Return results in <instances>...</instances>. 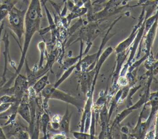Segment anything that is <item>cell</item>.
Returning a JSON list of instances; mask_svg holds the SVG:
<instances>
[{
    "label": "cell",
    "instance_id": "cell-1",
    "mask_svg": "<svg viewBox=\"0 0 158 139\" xmlns=\"http://www.w3.org/2000/svg\"><path fill=\"white\" fill-rule=\"evenodd\" d=\"M41 18L42 10L41 0H30L25 13L24 42L23 47L21 49L22 55L20 62L17 68L15 69L14 76L3 85V87H8L13 81H14L16 76L20 73L24 62L26 60V55L32 38L35 33L40 30Z\"/></svg>",
    "mask_w": 158,
    "mask_h": 139
},
{
    "label": "cell",
    "instance_id": "cell-5",
    "mask_svg": "<svg viewBox=\"0 0 158 139\" xmlns=\"http://www.w3.org/2000/svg\"><path fill=\"white\" fill-rule=\"evenodd\" d=\"M131 7L128 4L120 6H104L100 10L87 16L88 22H96L105 20L107 18L117 14L123 10L125 9Z\"/></svg>",
    "mask_w": 158,
    "mask_h": 139
},
{
    "label": "cell",
    "instance_id": "cell-40",
    "mask_svg": "<svg viewBox=\"0 0 158 139\" xmlns=\"http://www.w3.org/2000/svg\"><path fill=\"white\" fill-rule=\"evenodd\" d=\"M155 58H156V60H158V50H157V53H156V54Z\"/></svg>",
    "mask_w": 158,
    "mask_h": 139
},
{
    "label": "cell",
    "instance_id": "cell-16",
    "mask_svg": "<svg viewBox=\"0 0 158 139\" xmlns=\"http://www.w3.org/2000/svg\"><path fill=\"white\" fill-rule=\"evenodd\" d=\"M17 114L28 124L31 122V109L30 105L25 99V95L22 98L17 108Z\"/></svg>",
    "mask_w": 158,
    "mask_h": 139
},
{
    "label": "cell",
    "instance_id": "cell-4",
    "mask_svg": "<svg viewBox=\"0 0 158 139\" xmlns=\"http://www.w3.org/2000/svg\"><path fill=\"white\" fill-rule=\"evenodd\" d=\"M152 74H150L149 76V79L148 81V86L147 89L146 90V92L144 93V94L139 98V99L137 101V102L135 104H133L132 105L127 107L126 109H123L120 113H119L114 119L111 127H110V135L112 134V129L115 126H118L119 124L122 122L128 116H129L131 113H132L135 110H136L138 109L141 108L147 101L149 95V89L151 86V84L152 80Z\"/></svg>",
    "mask_w": 158,
    "mask_h": 139
},
{
    "label": "cell",
    "instance_id": "cell-18",
    "mask_svg": "<svg viewBox=\"0 0 158 139\" xmlns=\"http://www.w3.org/2000/svg\"><path fill=\"white\" fill-rule=\"evenodd\" d=\"M48 74L43 75L33 85L32 89L34 90L35 94H39L45 88V87L49 84Z\"/></svg>",
    "mask_w": 158,
    "mask_h": 139
},
{
    "label": "cell",
    "instance_id": "cell-2",
    "mask_svg": "<svg viewBox=\"0 0 158 139\" xmlns=\"http://www.w3.org/2000/svg\"><path fill=\"white\" fill-rule=\"evenodd\" d=\"M40 93L44 98V101L50 99L60 100L74 106L79 112L82 111L85 105L84 101L54 87L52 84H48Z\"/></svg>",
    "mask_w": 158,
    "mask_h": 139
},
{
    "label": "cell",
    "instance_id": "cell-23",
    "mask_svg": "<svg viewBox=\"0 0 158 139\" xmlns=\"http://www.w3.org/2000/svg\"><path fill=\"white\" fill-rule=\"evenodd\" d=\"M38 49L40 51V61H39V68H41L43 66L44 57H45V53L46 51V44L45 41H41L39 42L37 44Z\"/></svg>",
    "mask_w": 158,
    "mask_h": 139
},
{
    "label": "cell",
    "instance_id": "cell-14",
    "mask_svg": "<svg viewBox=\"0 0 158 139\" xmlns=\"http://www.w3.org/2000/svg\"><path fill=\"white\" fill-rule=\"evenodd\" d=\"M151 107L150 113L146 120L148 125L150 127L151 124L158 111V90L150 93L147 101L144 104Z\"/></svg>",
    "mask_w": 158,
    "mask_h": 139
},
{
    "label": "cell",
    "instance_id": "cell-32",
    "mask_svg": "<svg viewBox=\"0 0 158 139\" xmlns=\"http://www.w3.org/2000/svg\"><path fill=\"white\" fill-rule=\"evenodd\" d=\"M51 138H52V139H65V138H67V137L65 134H64L61 132H57V133L52 135L51 137Z\"/></svg>",
    "mask_w": 158,
    "mask_h": 139
},
{
    "label": "cell",
    "instance_id": "cell-19",
    "mask_svg": "<svg viewBox=\"0 0 158 139\" xmlns=\"http://www.w3.org/2000/svg\"><path fill=\"white\" fill-rule=\"evenodd\" d=\"M87 9L84 6L82 7H77L73 10L70 11V13L67 15V16L65 17L67 20V24L69 25L71 21L76 18L80 17L81 15L85 14L87 13Z\"/></svg>",
    "mask_w": 158,
    "mask_h": 139
},
{
    "label": "cell",
    "instance_id": "cell-34",
    "mask_svg": "<svg viewBox=\"0 0 158 139\" xmlns=\"http://www.w3.org/2000/svg\"><path fill=\"white\" fill-rule=\"evenodd\" d=\"M62 119V116L59 114H55L51 119V121L55 122H60V120Z\"/></svg>",
    "mask_w": 158,
    "mask_h": 139
},
{
    "label": "cell",
    "instance_id": "cell-41",
    "mask_svg": "<svg viewBox=\"0 0 158 139\" xmlns=\"http://www.w3.org/2000/svg\"><path fill=\"white\" fill-rule=\"evenodd\" d=\"M1 103V101H0V103Z\"/></svg>",
    "mask_w": 158,
    "mask_h": 139
},
{
    "label": "cell",
    "instance_id": "cell-39",
    "mask_svg": "<svg viewBox=\"0 0 158 139\" xmlns=\"http://www.w3.org/2000/svg\"><path fill=\"white\" fill-rule=\"evenodd\" d=\"M48 1H50V0H41V4H42L43 5H44V4H46V2Z\"/></svg>",
    "mask_w": 158,
    "mask_h": 139
},
{
    "label": "cell",
    "instance_id": "cell-31",
    "mask_svg": "<svg viewBox=\"0 0 158 139\" xmlns=\"http://www.w3.org/2000/svg\"><path fill=\"white\" fill-rule=\"evenodd\" d=\"M9 10L7 9H0V23L7 16Z\"/></svg>",
    "mask_w": 158,
    "mask_h": 139
},
{
    "label": "cell",
    "instance_id": "cell-9",
    "mask_svg": "<svg viewBox=\"0 0 158 139\" xmlns=\"http://www.w3.org/2000/svg\"><path fill=\"white\" fill-rule=\"evenodd\" d=\"M99 116L101 119V131L98 136L99 138H105L110 137V127L109 126L110 121L108 118V110L106 107V103L103 105L99 111Z\"/></svg>",
    "mask_w": 158,
    "mask_h": 139
},
{
    "label": "cell",
    "instance_id": "cell-28",
    "mask_svg": "<svg viewBox=\"0 0 158 139\" xmlns=\"http://www.w3.org/2000/svg\"><path fill=\"white\" fill-rule=\"evenodd\" d=\"M130 89V84L122 87V88L121 89H122V94H121V97H120V102L123 101L127 98V97L128 94V92H129Z\"/></svg>",
    "mask_w": 158,
    "mask_h": 139
},
{
    "label": "cell",
    "instance_id": "cell-26",
    "mask_svg": "<svg viewBox=\"0 0 158 139\" xmlns=\"http://www.w3.org/2000/svg\"><path fill=\"white\" fill-rule=\"evenodd\" d=\"M72 135L77 139H91L89 133L85 132H73Z\"/></svg>",
    "mask_w": 158,
    "mask_h": 139
},
{
    "label": "cell",
    "instance_id": "cell-10",
    "mask_svg": "<svg viewBox=\"0 0 158 139\" xmlns=\"http://www.w3.org/2000/svg\"><path fill=\"white\" fill-rule=\"evenodd\" d=\"M114 49L112 47H107L102 53V54H101V55L99 56L95 67L94 68L95 70V76L94 77L93 82H92V85H91V90L89 92L88 94H91V95H93L94 94V87L96 85V81H97V78L99 73V71L101 70V68L102 67L103 63H104V62L107 60V58L109 57V55L112 54V52H113Z\"/></svg>",
    "mask_w": 158,
    "mask_h": 139
},
{
    "label": "cell",
    "instance_id": "cell-15",
    "mask_svg": "<svg viewBox=\"0 0 158 139\" xmlns=\"http://www.w3.org/2000/svg\"><path fill=\"white\" fill-rule=\"evenodd\" d=\"M4 44V50L3 52V55H4V68L2 74V81L0 82V87H3V85L6 84V73L7 71V63L9 60V44L10 41L9 39V34L7 33L6 31H5V33L3 35L2 39H1Z\"/></svg>",
    "mask_w": 158,
    "mask_h": 139
},
{
    "label": "cell",
    "instance_id": "cell-37",
    "mask_svg": "<svg viewBox=\"0 0 158 139\" xmlns=\"http://www.w3.org/2000/svg\"><path fill=\"white\" fill-rule=\"evenodd\" d=\"M6 138H7L4 134V130H3L2 128L1 127H0V139H6Z\"/></svg>",
    "mask_w": 158,
    "mask_h": 139
},
{
    "label": "cell",
    "instance_id": "cell-13",
    "mask_svg": "<svg viewBox=\"0 0 158 139\" xmlns=\"http://www.w3.org/2000/svg\"><path fill=\"white\" fill-rule=\"evenodd\" d=\"M130 47L125 51H123L116 54V66L115 71L112 74V87L114 89L117 86V81L120 76L121 70L123 67V63L130 54Z\"/></svg>",
    "mask_w": 158,
    "mask_h": 139
},
{
    "label": "cell",
    "instance_id": "cell-12",
    "mask_svg": "<svg viewBox=\"0 0 158 139\" xmlns=\"http://www.w3.org/2000/svg\"><path fill=\"white\" fill-rule=\"evenodd\" d=\"M158 28V17L156 19L154 23L149 29V30L146 33V36H144L145 38V54L148 57L150 55L152 47L155 40L157 31Z\"/></svg>",
    "mask_w": 158,
    "mask_h": 139
},
{
    "label": "cell",
    "instance_id": "cell-21",
    "mask_svg": "<svg viewBox=\"0 0 158 139\" xmlns=\"http://www.w3.org/2000/svg\"><path fill=\"white\" fill-rule=\"evenodd\" d=\"M121 94H122V89H120L117 92L116 94L115 95V96L112 98V99L111 100L110 107H109V109L108 110V118H109V121L110 119V117L112 116V114L113 112L114 111V110L115 109L117 105L120 102Z\"/></svg>",
    "mask_w": 158,
    "mask_h": 139
},
{
    "label": "cell",
    "instance_id": "cell-24",
    "mask_svg": "<svg viewBox=\"0 0 158 139\" xmlns=\"http://www.w3.org/2000/svg\"><path fill=\"white\" fill-rule=\"evenodd\" d=\"M141 87V85H138L136 86H134L132 87L130 89L129 92H128V94L127 97L126 99V106L127 107H128L131 105H132V97L135 95V93L138 91V90Z\"/></svg>",
    "mask_w": 158,
    "mask_h": 139
},
{
    "label": "cell",
    "instance_id": "cell-8",
    "mask_svg": "<svg viewBox=\"0 0 158 139\" xmlns=\"http://www.w3.org/2000/svg\"><path fill=\"white\" fill-rule=\"evenodd\" d=\"M95 76V70L93 68L89 71H81L80 76V84L81 90L85 97H87L89 93L92 82Z\"/></svg>",
    "mask_w": 158,
    "mask_h": 139
},
{
    "label": "cell",
    "instance_id": "cell-29",
    "mask_svg": "<svg viewBox=\"0 0 158 139\" xmlns=\"http://www.w3.org/2000/svg\"><path fill=\"white\" fill-rule=\"evenodd\" d=\"M15 137L17 138H30L29 132H28L23 129H21L17 133V134L15 135Z\"/></svg>",
    "mask_w": 158,
    "mask_h": 139
},
{
    "label": "cell",
    "instance_id": "cell-3",
    "mask_svg": "<svg viewBox=\"0 0 158 139\" xmlns=\"http://www.w3.org/2000/svg\"><path fill=\"white\" fill-rule=\"evenodd\" d=\"M27 9H19L15 6L9 11L7 17L9 26L16 35L17 43L20 47L22 39L25 33V17Z\"/></svg>",
    "mask_w": 158,
    "mask_h": 139
},
{
    "label": "cell",
    "instance_id": "cell-11",
    "mask_svg": "<svg viewBox=\"0 0 158 139\" xmlns=\"http://www.w3.org/2000/svg\"><path fill=\"white\" fill-rule=\"evenodd\" d=\"M145 106L146 105H144L143 109L138 117L137 124L135 127V128L131 132L130 135L131 137H133L135 138H144L148 132V130L149 127V126L148 125L146 121L144 122H142V116L145 109Z\"/></svg>",
    "mask_w": 158,
    "mask_h": 139
},
{
    "label": "cell",
    "instance_id": "cell-6",
    "mask_svg": "<svg viewBox=\"0 0 158 139\" xmlns=\"http://www.w3.org/2000/svg\"><path fill=\"white\" fill-rule=\"evenodd\" d=\"M144 14H145V10H144V8L143 7L142 11H141L140 16L139 17L138 22L137 24L135 25L134 26V27L133 28L130 34L125 40L120 42L117 46V47H115V52L116 54L127 50L132 45V44H133V41H134V40H135V39L138 30H139L141 23H143V22L144 20Z\"/></svg>",
    "mask_w": 158,
    "mask_h": 139
},
{
    "label": "cell",
    "instance_id": "cell-38",
    "mask_svg": "<svg viewBox=\"0 0 158 139\" xmlns=\"http://www.w3.org/2000/svg\"><path fill=\"white\" fill-rule=\"evenodd\" d=\"M121 131H122V133H125V134L128 133V129L127 127H125H125H123L122 128Z\"/></svg>",
    "mask_w": 158,
    "mask_h": 139
},
{
    "label": "cell",
    "instance_id": "cell-22",
    "mask_svg": "<svg viewBox=\"0 0 158 139\" xmlns=\"http://www.w3.org/2000/svg\"><path fill=\"white\" fill-rule=\"evenodd\" d=\"M75 68H76V65H74L68 68L67 69H66L65 71L63 73V74L61 75V76L59 77V79L55 83L52 84L53 86L56 88H58V87L70 76V74L72 73L74 70H75Z\"/></svg>",
    "mask_w": 158,
    "mask_h": 139
},
{
    "label": "cell",
    "instance_id": "cell-30",
    "mask_svg": "<svg viewBox=\"0 0 158 139\" xmlns=\"http://www.w3.org/2000/svg\"><path fill=\"white\" fill-rule=\"evenodd\" d=\"M12 103H0V113L7 110Z\"/></svg>",
    "mask_w": 158,
    "mask_h": 139
},
{
    "label": "cell",
    "instance_id": "cell-17",
    "mask_svg": "<svg viewBox=\"0 0 158 139\" xmlns=\"http://www.w3.org/2000/svg\"><path fill=\"white\" fill-rule=\"evenodd\" d=\"M72 112H70L69 110L68 105L66 107L65 112L62 116V119L59 122V132H61L65 134L67 137L70 132V124L72 117Z\"/></svg>",
    "mask_w": 158,
    "mask_h": 139
},
{
    "label": "cell",
    "instance_id": "cell-35",
    "mask_svg": "<svg viewBox=\"0 0 158 139\" xmlns=\"http://www.w3.org/2000/svg\"><path fill=\"white\" fill-rule=\"evenodd\" d=\"M149 1H151V0H139V2H138L136 4L133 5V6H131V7H135L140 6H141L143 4H144V3H145L146 2Z\"/></svg>",
    "mask_w": 158,
    "mask_h": 139
},
{
    "label": "cell",
    "instance_id": "cell-33",
    "mask_svg": "<svg viewBox=\"0 0 158 139\" xmlns=\"http://www.w3.org/2000/svg\"><path fill=\"white\" fill-rule=\"evenodd\" d=\"M154 132V138H158V111L156 114V120Z\"/></svg>",
    "mask_w": 158,
    "mask_h": 139
},
{
    "label": "cell",
    "instance_id": "cell-25",
    "mask_svg": "<svg viewBox=\"0 0 158 139\" xmlns=\"http://www.w3.org/2000/svg\"><path fill=\"white\" fill-rule=\"evenodd\" d=\"M0 101L1 103H14L15 102L20 103V100L17 99L14 96L10 95H4L0 97Z\"/></svg>",
    "mask_w": 158,
    "mask_h": 139
},
{
    "label": "cell",
    "instance_id": "cell-7",
    "mask_svg": "<svg viewBox=\"0 0 158 139\" xmlns=\"http://www.w3.org/2000/svg\"><path fill=\"white\" fill-rule=\"evenodd\" d=\"M14 80L15 84L14 86L7 90V93L8 95L10 93V95L14 96L17 99L20 101L25 95V92L27 88V79L20 73L16 76Z\"/></svg>",
    "mask_w": 158,
    "mask_h": 139
},
{
    "label": "cell",
    "instance_id": "cell-27",
    "mask_svg": "<svg viewBox=\"0 0 158 139\" xmlns=\"http://www.w3.org/2000/svg\"><path fill=\"white\" fill-rule=\"evenodd\" d=\"M83 24V20L80 18V19L74 24L70 28H69V34H72L73 33H75L76 31V30L79 28Z\"/></svg>",
    "mask_w": 158,
    "mask_h": 139
},
{
    "label": "cell",
    "instance_id": "cell-20",
    "mask_svg": "<svg viewBox=\"0 0 158 139\" xmlns=\"http://www.w3.org/2000/svg\"><path fill=\"white\" fill-rule=\"evenodd\" d=\"M50 117L49 114L47 113H44L40 119V123L42 130V133L43 134V138H46L48 137L47 135V130L48 129V126L50 122Z\"/></svg>",
    "mask_w": 158,
    "mask_h": 139
},
{
    "label": "cell",
    "instance_id": "cell-36",
    "mask_svg": "<svg viewBox=\"0 0 158 139\" xmlns=\"http://www.w3.org/2000/svg\"><path fill=\"white\" fill-rule=\"evenodd\" d=\"M4 20H3L1 22V24L0 25V43H1V34H2V31L4 30Z\"/></svg>",
    "mask_w": 158,
    "mask_h": 139
}]
</instances>
